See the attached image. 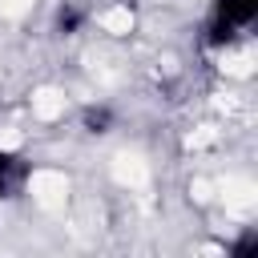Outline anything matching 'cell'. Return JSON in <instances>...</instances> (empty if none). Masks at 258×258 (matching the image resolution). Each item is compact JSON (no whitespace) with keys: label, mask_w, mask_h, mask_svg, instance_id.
<instances>
[{"label":"cell","mask_w":258,"mask_h":258,"mask_svg":"<svg viewBox=\"0 0 258 258\" xmlns=\"http://www.w3.org/2000/svg\"><path fill=\"white\" fill-rule=\"evenodd\" d=\"M254 20H258V0H214L210 16L202 24V44L206 48H230Z\"/></svg>","instance_id":"1"},{"label":"cell","mask_w":258,"mask_h":258,"mask_svg":"<svg viewBox=\"0 0 258 258\" xmlns=\"http://www.w3.org/2000/svg\"><path fill=\"white\" fill-rule=\"evenodd\" d=\"M32 177V161L8 145H0V202H16Z\"/></svg>","instance_id":"2"},{"label":"cell","mask_w":258,"mask_h":258,"mask_svg":"<svg viewBox=\"0 0 258 258\" xmlns=\"http://www.w3.org/2000/svg\"><path fill=\"white\" fill-rule=\"evenodd\" d=\"M85 24H89V8H81L77 0H60L56 4V12H52V32L56 36H77Z\"/></svg>","instance_id":"3"},{"label":"cell","mask_w":258,"mask_h":258,"mask_svg":"<svg viewBox=\"0 0 258 258\" xmlns=\"http://www.w3.org/2000/svg\"><path fill=\"white\" fill-rule=\"evenodd\" d=\"M77 121H81V129H85L89 137H105V133L117 129V109L105 105V101H101V105H85Z\"/></svg>","instance_id":"4"},{"label":"cell","mask_w":258,"mask_h":258,"mask_svg":"<svg viewBox=\"0 0 258 258\" xmlns=\"http://www.w3.org/2000/svg\"><path fill=\"white\" fill-rule=\"evenodd\" d=\"M230 254H234V258H254V254H258V234H254V230H246V234L230 246Z\"/></svg>","instance_id":"5"}]
</instances>
